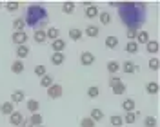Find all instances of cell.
<instances>
[{
    "label": "cell",
    "instance_id": "obj_1",
    "mask_svg": "<svg viewBox=\"0 0 160 127\" xmlns=\"http://www.w3.org/2000/svg\"><path fill=\"white\" fill-rule=\"evenodd\" d=\"M111 6L118 7V17L126 27L140 29L148 18V6L144 2H111Z\"/></svg>",
    "mask_w": 160,
    "mask_h": 127
},
{
    "label": "cell",
    "instance_id": "obj_2",
    "mask_svg": "<svg viewBox=\"0 0 160 127\" xmlns=\"http://www.w3.org/2000/svg\"><path fill=\"white\" fill-rule=\"evenodd\" d=\"M49 20V13L48 9L42 6V4H29L28 9H26V17H24V22L26 26H29L33 29H44L46 24Z\"/></svg>",
    "mask_w": 160,
    "mask_h": 127
},
{
    "label": "cell",
    "instance_id": "obj_3",
    "mask_svg": "<svg viewBox=\"0 0 160 127\" xmlns=\"http://www.w3.org/2000/svg\"><path fill=\"white\" fill-rule=\"evenodd\" d=\"M28 33L26 31H17V33H13L11 35V40H13V44L18 47V46H26V42H28Z\"/></svg>",
    "mask_w": 160,
    "mask_h": 127
},
{
    "label": "cell",
    "instance_id": "obj_4",
    "mask_svg": "<svg viewBox=\"0 0 160 127\" xmlns=\"http://www.w3.org/2000/svg\"><path fill=\"white\" fill-rule=\"evenodd\" d=\"M80 64L84 66V67H89L95 64V55L89 53V51H84V53H80Z\"/></svg>",
    "mask_w": 160,
    "mask_h": 127
},
{
    "label": "cell",
    "instance_id": "obj_5",
    "mask_svg": "<svg viewBox=\"0 0 160 127\" xmlns=\"http://www.w3.org/2000/svg\"><path fill=\"white\" fill-rule=\"evenodd\" d=\"M62 93H64V89H62V85L60 84H53L51 87H48V96L51 98V100H57V98L62 96Z\"/></svg>",
    "mask_w": 160,
    "mask_h": 127
},
{
    "label": "cell",
    "instance_id": "obj_6",
    "mask_svg": "<svg viewBox=\"0 0 160 127\" xmlns=\"http://www.w3.org/2000/svg\"><path fill=\"white\" fill-rule=\"evenodd\" d=\"M120 69L126 73V75H135L137 71H138V67H137V64H133L131 60H126L124 64H120Z\"/></svg>",
    "mask_w": 160,
    "mask_h": 127
},
{
    "label": "cell",
    "instance_id": "obj_7",
    "mask_svg": "<svg viewBox=\"0 0 160 127\" xmlns=\"http://www.w3.org/2000/svg\"><path fill=\"white\" fill-rule=\"evenodd\" d=\"M66 40L64 38H57L51 42V49H53V53H64V49H66Z\"/></svg>",
    "mask_w": 160,
    "mask_h": 127
},
{
    "label": "cell",
    "instance_id": "obj_8",
    "mask_svg": "<svg viewBox=\"0 0 160 127\" xmlns=\"http://www.w3.org/2000/svg\"><path fill=\"white\" fill-rule=\"evenodd\" d=\"M82 33H84V35H86L88 38H95V37H98L100 27H98V26H95V24H89V26H88L86 29L82 31Z\"/></svg>",
    "mask_w": 160,
    "mask_h": 127
},
{
    "label": "cell",
    "instance_id": "obj_9",
    "mask_svg": "<svg viewBox=\"0 0 160 127\" xmlns=\"http://www.w3.org/2000/svg\"><path fill=\"white\" fill-rule=\"evenodd\" d=\"M24 100H26V95H24L22 89H17V91L11 93V100H9L11 104H22Z\"/></svg>",
    "mask_w": 160,
    "mask_h": 127
},
{
    "label": "cell",
    "instance_id": "obj_10",
    "mask_svg": "<svg viewBox=\"0 0 160 127\" xmlns=\"http://www.w3.org/2000/svg\"><path fill=\"white\" fill-rule=\"evenodd\" d=\"M8 118H9L11 125H20V124L24 122V116H22V113H20V111H13Z\"/></svg>",
    "mask_w": 160,
    "mask_h": 127
},
{
    "label": "cell",
    "instance_id": "obj_11",
    "mask_svg": "<svg viewBox=\"0 0 160 127\" xmlns=\"http://www.w3.org/2000/svg\"><path fill=\"white\" fill-rule=\"evenodd\" d=\"M98 7L97 6H93V4H89L88 7H86V11H84V15H86V18H89V20H93V18H97L98 17Z\"/></svg>",
    "mask_w": 160,
    "mask_h": 127
},
{
    "label": "cell",
    "instance_id": "obj_12",
    "mask_svg": "<svg viewBox=\"0 0 160 127\" xmlns=\"http://www.w3.org/2000/svg\"><path fill=\"white\" fill-rule=\"evenodd\" d=\"M106 67H108V73H109L111 76H117V75H118V71H120V64L117 62V60H109Z\"/></svg>",
    "mask_w": 160,
    "mask_h": 127
},
{
    "label": "cell",
    "instance_id": "obj_13",
    "mask_svg": "<svg viewBox=\"0 0 160 127\" xmlns=\"http://www.w3.org/2000/svg\"><path fill=\"white\" fill-rule=\"evenodd\" d=\"M64 62H66V55H64V53H53V55H51V64H53V66L60 67Z\"/></svg>",
    "mask_w": 160,
    "mask_h": 127
},
{
    "label": "cell",
    "instance_id": "obj_14",
    "mask_svg": "<svg viewBox=\"0 0 160 127\" xmlns=\"http://www.w3.org/2000/svg\"><path fill=\"white\" fill-rule=\"evenodd\" d=\"M13 111H15V104H11V102H2V104H0V113H2V115L9 116Z\"/></svg>",
    "mask_w": 160,
    "mask_h": 127
},
{
    "label": "cell",
    "instance_id": "obj_15",
    "mask_svg": "<svg viewBox=\"0 0 160 127\" xmlns=\"http://www.w3.org/2000/svg\"><path fill=\"white\" fill-rule=\"evenodd\" d=\"M135 107H137V104H135V100H133V98H126V100L122 102V109H124L126 113H133Z\"/></svg>",
    "mask_w": 160,
    "mask_h": 127
},
{
    "label": "cell",
    "instance_id": "obj_16",
    "mask_svg": "<svg viewBox=\"0 0 160 127\" xmlns=\"http://www.w3.org/2000/svg\"><path fill=\"white\" fill-rule=\"evenodd\" d=\"M46 38H49L51 42L60 38V29L58 27H48V29H46Z\"/></svg>",
    "mask_w": 160,
    "mask_h": 127
},
{
    "label": "cell",
    "instance_id": "obj_17",
    "mask_svg": "<svg viewBox=\"0 0 160 127\" xmlns=\"http://www.w3.org/2000/svg\"><path fill=\"white\" fill-rule=\"evenodd\" d=\"M149 33H148V31H138V35H137V38H135V42H137V44H144V46H146V44H148V42H149Z\"/></svg>",
    "mask_w": 160,
    "mask_h": 127
},
{
    "label": "cell",
    "instance_id": "obj_18",
    "mask_svg": "<svg viewBox=\"0 0 160 127\" xmlns=\"http://www.w3.org/2000/svg\"><path fill=\"white\" fill-rule=\"evenodd\" d=\"M158 91H160L158 82H148L146 84V93L148 95H158Z\"/></svg>",
    "mask_w": 160,
    "mask_h": 127
},
{
    "label": "cell",
    "instance_id": "obj_19",
    "mask_svg": "<svg viewBox=\"0 0 160 127\" xmlns=\"http://www.w3.org/2000/svg\"><path fill=\"white\" fill-rule=\"evenodd\" d=\"M33 40L37 42V44H46V29H37L35 31V35H33Z\"/></svg>",
    "mask_w": 160,
    "mask_h": 127
},
{
    "label": "cell",
    "instance_id": "obj_20",
    "mask_svg": "<svg viewBox=\"0 0 160 127\" xmlns=\"http://www.w3.org/2000/svg\"><path fill=\"white\" fill-rule=\"evenodd\" d=\"M11 73L22 75V73H24V62H22V60H15V62L11 64Z\"/></svg>",
    "mask_w": 160,
    "mask_h": 127
},
{
    "label": "cell",
    "instance_id": "obj_21",
    "mask_svg": "<svg viewBox=\"0 0 160 127\" xmlns=\"http://www.w3.org/2000/svg\"><path fill=\"white\" fill-rule=\"evenodd\" d=\"M158 47H160V44L157 42V40H149V42L146 44V51H148L149 55H155V53H158Z\"/></svg>",
    "mask_w": 160,
    "mask_h": 127
},
{
    "label": "cell",
    "instance_id": "obj_22",
    "mask_svg": "<svg viewBox=\"0 0 160 127\" xmlns=\"http://www.w3.org/2000/svg\"><path fill=\"white\" fill-rule=\"evenodd\" d=\"M111 91H113V95H117V96H120V95H124L126 93V84L120 80L118 84H115L113 87H111Z\"/></svg>",
    "mask_w": 160,
    "mask_h": 127
},
{
    "label": "cell",
    "instance_id": "obj_23",
    "mask_svg": "<svg viewBox=\"0 0 160 127\" xmlns=\"http://www.w3.org/2000/svg\"><path fill=\"white\" fill-rule=\"evenodd\" d=\"M26 107H28V111L33 115V113H38L40 104H38V100H28V102H26Z\"/></svg>",
    "mask_w": 160,
    "mask_h": 127
},
{
    "label": "cell",
    "instance_id": "obj_24",
    "mask_svg": "<svg viewBox=\"0 0 160 127\" xmlns=\"http://www.w3.org/2000/svg\"><path fill=\"white\" fill-rule=\"evenodd\" d=\"M89 118L97 124V122H100V120H104V111L102 109H93L89 113Z\"/></svg>",
    "mask_w": 160,
    "mask_h": 127
},
{
    "label": "cell",
    "instance_id": "obj_25",
    "mask_svg": "<svg viewBox=\"0 0 160 127\" xmlns=\"http://www.w3.org/2000/svg\"><path fill=\"white\" fill-rule=\"evenodd\" d=\"M82 37H84V33H82V29H78V27H71L69 29V38L71 40H82Z\"/></svg>",
    "mask_w": 160,
    "mask_h": 127
},
{
    "label": "cell",
    "instance_id": "obj_26",
    "mask_svg": "<svg viewBox=\"0 0 160 127\" xmlns=\"http://www.w3.org/2000/svg\"><path fill=\"white\" fill-rule=\"evenodd\" d=\"M28 55H29V47H28V46H18V47H17V60L26 58Z\"/></svg>",
    "mask_w": 160,
    "mask_h": 127
},
{
    "label": "cell",
    "instance_id": "obj_27",
    "mask_svg": "<svg viewBox=\"0 0 160 127\" xmlns=\"http://www.w3.org/2000/svg\"><path fill=\"white\" fill-rule=\"evenodd\" d=\"M29 122L33 124V127H38V125H42V124H44V118H42V115H40V113H33V115H31V118H29Z\"/></svg>",
    "mask_w": 160,
    "mask_h": 127
},
{
    "label": "cell",
    "instance_id": "obj_28",
    "mask_svg": "<svg viewBox=\"0 0 160 127\" xmlns=\"http://www.w3.org/2000/svg\"><path fill=\"white\" fill-rule=\"evenodd\" d=\"M104 44H106V47H108V49H117V47H118V38L111 35V37H108V38H106V42H104Z\"/></svg>",
    "mask_w": 160,
    "mask_h": 127
},
{
    "label": "cell",
    "instance_id": "obj_29",
    "mask_svg": "<svg viewBox=\"0 0 160 127\" xmlns=\"http://www.w3.org/2000/svg\"><path fill=\"white\" fill-rule=\"evenodd\" d=\"M122 120H124V124H128V125H133L135 122H137V113L133 111V113H126L124 116H122Z\"/></svg>",
    "mask_w": 160,
    "mask_h": 127
},
{
    "label": "cell",
    "instance_id": "obj_30",
    "mask_svg": "<svg viewBox=\"0 0 160 127\" xmlns=\"http://www.w3.org/2000/svg\"><path fill=\"white\" fill-rule=\"evenodd\" d=\"M98 20H100V24L109 26V24H111V13H108V11H102V13H98Z\"/></svg>",
    "mask_w": 160,
    "mask_h": 127
},
{
    "label": "cell",
    "instance_id": "obj_31",
    "mask_svg": "<svg viewBox=\"0 0 160 127\" xmlns=\"http://www.w3.org/2000/svg\"><path fill=\"white\" fill-rule=\"evenodd\" d=\"M24 27H26L24 18H15L13 20V33H17V31H24Z\"/></svg>",
    "mask_w": 160,
    "mask_h": 127
},
{
    "label": "cell",
    "instance_id": "obj_32",
    "mask_svg": "<svg viewBox=\"0 0 160 127\" xmlns=\"http://www.w3.org/2000/svg\"><path fill=\"white\" fill-rule=\"evenodd\" d=\"M126 53H129V55H135V53H138V44L135 42V40H131L126 44Z\"/></svg>",
    "mask_w": 160,
    "mask_h": 127
},
{
    "label": "cell",
    "instance_id": "obj_33",
    "mask_svg": "<svg viewBox=\"0 0 160 127\" xmlns=\"http://www.w3.org/2000/svg\"><path fill=\"white\" fill-rule=\"evenodd\" d=\"M53 84H55V82H53V76H51V75H46V76H42V78H40V85H42L44 89L51 87Z\"/></svg>",
    "mask_w": 160,
    "mask_h": 127
},
{
    "label": "cell",
    "instance_id": "obj_34",
    "mask_svg": "<svg viewBox=\"0 0 160 127\" xmlns=\"http://www.w3.org/2000/svg\"><path fill=\"white\" fill-rule=\"evenodd\" d=\"M62 13H66V15L75 13V2H64L62 4Z\"/></svg>",
    "mask_w": 160,
    "mask_h": 127
},
{
    "label": "cell",
    "instance_id": "obj_35",
    "mask_svg": "<svg viewBox=\"0 0 160 127\" xmlns=\"http://www.w3.org/2000/svg\"><path fill=\"white\" fill-rule=\"evenodd\" d=\"M111 125L113 127H122V124H124V120H122V116L120 115H113V116L109 118Z\"/></svg>",
    "mask_w": 160,
    "mask_h": 127
},
{
    "label": "cell",
    "instance_id": "obj_36",
    "mask_svg": "<svg viewBox=\"0 0 160 127\" xmlns=\"http://www.w3.org/2000/svg\"><path fill=\"white\" fill-rule=\"evenodd\" d=\"M98 95H100L98 85H89V89H88V96L89 98H98Z\"/></svg>",
    "mask_w": 160,
    "mask_h": 127
},
{
    "label": "cell",
    "instance_id": "obj_37",
    "mask_svg": "<svg viewBox=\"0 0 160 127\" xmlns=\"http://www.w3.org/2000/svg\"><path fill=\"white\" fill-rule=\"evenodd\" d=\"M20 7L18 2H15V0H9V2H6V9L9 11V13H15V11Z\"/></svg>",
    "mask_w": 160,
    "mask_h": 127
},
{
    "label": "cell",
    "instance_id": "obj_38",
    "mask_svg": "<svg viewBox=\"0 0 160 127\" xmlns=\"http://www.w3.org/2000/svg\"><path fill=\"white\" fill-rule=\"evenodd\" d=\"M160 66V60L157 58V56H153V58H149V62H148V67L151 69V71H157Z\"/></svg>",
    "mask_w": 160,
    "mask_h": 127
},
{
    "label": "cell",
    "instance_id": "obj_39",
    "mask_svg": "<svg viewBox=\"0 0 160 127\" xmlns=\"http://www.w3.org/2000/svg\"><path fill=\"white\" fill-rule=\"evenodd\" d=\"M80 127H97V124H95L89 116H86V118L80 120Z\"/></svg>",
    "mask_w": 160,
    "mask_h": 127
},
{
    "label": "cell",
    "instance_id": "obj_40",
    "mask_svg": "<svg viewBox=\"0 0 160 127\" xmlns=\"http://www.w3.org/2000/svg\"><path fill=\"white\" fill-rule=\"evenodd\" d=\"M144 127H157V118L155 116H146L144 118Z\"/></svg>",
    "mask_w": 160,
    "mask_h": 127
},
{
    "label": "cell",
    "instance_id": "obj_41",
    "mask_svg": "<svg viewBox=\"0 0 160 127\" xmlns=\"http://www.w3.org/2000/svg\"><path fill=\"white\" fill-rule=\"evenodd\" d=\"M138 31H140V29H137V27H128V31H126V35H128V38H129V42H131V40H135V38H137Z\"/></svg>",
    "mask_w": 160,
    "mask_h": 127
},
{
    "label": "cell",
    "instance_id": "obj_42",
    "mask_svg": "<svg viewBox=\"0 0 160 127\" xmlns=\"http://www.w3.org/2000/svg\"><path fill=\"white\" fill-rule=\"evenodd\" d=\"M35 75H37L38 78L46 76V75H48V71H46V66H42V64H40V66H37V67H35Z\"/></svg>",
    "mask_w": 160,
    "mask_h": 127
},
{
    "label": "cell",
    "instance_id": "obj_43",
    "mask_svg": "<svg viewBox=\"0 0 160 127\" xmlns=\"http://www.w3.org/2000/svg\"><path fill=\"white\" fill-rule=\"evenodd\" d=\"M118 82H120V78H118V76H111L108 84H109V87H113V85H115V84H118Z\"/></svg>",
    "mask_w": 160,
    "mask_h": 127
},
{
    "label": "cell",
    "instance_id": "obj_44",
    "mask_svg": "<svg viewBox=\"0 0 160 127\" xmlns=\"http://www.w3.org/2000/svg\"><path fill=\"white\" fill-rule=\"evenodd\" d=\"M20 127H33V124H31V122H29V118H28V120L24 118V122L20 124Z\"/></svg>",
    "mask_w": 160,
    "mask_h": 127
},
{
    "label": "cell",
    "instance_id": "obj_45",
    "mask_svg": "<svg viewBox=\"0 0 160 127\" xmlns=\"http://www.w3.org/2000/svg\"><path fill=\"white\" fill-rule=\"evenodd\" d=\"M38 127H46V125H38Z\"/></svg>",
    "mask_w": 160,
    "mask_h": 127
},
{
    "label": "cell",
    "instance_id": "obj_46",
    "mask_svg": "<svg viewBox=\"0 0 160 127\" xmlns=\"http://www.w3.org/2000/svg\"><path fill=\"white\" fill-rule=\"evenodd\" d=\"M0 7H2V4H0Z\"/></svg>",
    "mask_w": 160,
    "mask_h": 127
}]
</instances>
